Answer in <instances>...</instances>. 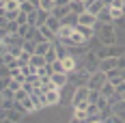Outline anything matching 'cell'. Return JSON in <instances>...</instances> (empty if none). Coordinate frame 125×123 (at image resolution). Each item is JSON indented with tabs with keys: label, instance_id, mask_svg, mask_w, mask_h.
Returning <instances> with one entry per match:
<instances>
[{
	"label": "cell",
	"instance_id": "cell-1",
	"mask_svg": "<svg viewBox=\"0 0 125 123\" xmlns=\"http://www.w3.org/2000/svg\"><path fill=\"white\" fill-rule=\"evenodd\" d=\"M95 35L101 41V45H114L116 43V28H114V22L110 24H101L97 22L95 24Z\"/></svg>",
	"mask_w": 125,
	"mask_h": 123
},
{
	"label": "cell",
	"instance_id": "cell-2",
	"mask_svg": "<svg viewBox=\"0 0 125 123\" xmlns=\"http://www.w3.org/2000/svg\"><path fill=\"white\" fill-rule=\"evenodd\" d=\"M71 106H73V108H86L88 106V86L86 84H80L73 91V95H71Z\"/></svg>",
	"mask_w": 125,
	"mask_h": 123
},
{
	"label": "cell",
	"instance_id": "cell-3",
	"mask_svg": "<svg viewBox=\"0 0 125 123\" xmlns=\"http://www.w3.org/2000/svg\"><path fill=\"white\" fill-rule=\"evenodd\" d=\"M106 80H108L106 71H101V69H95V71H91V76H88L86 86H88V89H101V84H104Z\"/></svg>",
	"mask_w": 125,
	"mask_h": 123
},
{
	"label": "cell",
	"instance_id": "cell-4",
	"mask_svg": "<svg viewBox=\"0 0 125 123\" xmlns=\"http://www.w3.org/2000/svg\"><path fill=\"white\" fill-rule=\"evenodd\" d=\"M52 82L58 86V89H62V86H67V82H69V74L67 71H56V74H52Z\"/></svg>",
	"mask_w": 125,
	"mask_h": 123
},
{
	"label": "cell",
	"instance_id": "cell-5",
	"mask_svg": "<svg viewBox=\"0 0 125 123\" xmlns=\"http://www.w3.org/2000/svg\"><path fill=\"white\" fill-rule=\"evenodd\" d=\"M97 65H99L97 54H95V52H88L86 56H84V67H86L88 71H95V69H97Z\"/></svg>",
	"mask_w": 125,
	"mask_h": 123
},
{
	"label": "cell",
	"instance_id": "cell-6",
	"mask_svg": "<svg viewBox=\"0 0 125 123\" xmlns=\"http://www.w3.org/2000/svg\"><path fill=\"white\" fill-rule=\"evenodd\" d=\"M78 24H86V26H95L97 24V17L93 15L91 11H82L78 15Z\"/></svg>",
	"mask_w": 125,
	"mask_h": 123
},
{
	"label": "cell",
	"instance_id": "cell-7",
	"mask_svg": "<svg viewBox=\"0 0 125 123\" xmlns=\"http://www.w3.org/2000/svg\"><path fill=\"white\" fill-rule=\"evenodd\" d=\"M22 117L26 114L17 108H4V121H22Z\"/></svg>",
	"mask_w": 125,
	"mask_h": 123
},
{
	"label": "cell",
	"instance_id": "cell-8",
	"mask_svg": "<svg viewBox=\"0 0 125 123\" xmlns=\"http://www.w3.org/2000/svg\"><path fill=\"white\" fill-rule=\"evenodd\" d=\"M45 97H48V106L61 104V89H50V91H45Z\"/></svg>",
	"mask_w": 125,
	"mask_h": 123
},
{
	"label": "cell",
	"instance_id": "cell-9",
	"mask_svg": "<svg viewBox=\"0 0 125 123\" xmlns=\"http://www.w3.org/2000/svg\"><path fill=\"white\" fill-rule=\"evenodd\" d=\"M97 69H101V71H110V69H116V58H114V56L101 58L99 65H97Z\"/></svg>",
	"mask_w": 125,
	"mask_h": 123
},
{
	"label": "cell",
	"instance_id": "cell-10",
	"mask_svg": "<svg viewBox=\"0 0 125 123\" xmlns=\"http://www.w3.org/2000/svg\"><path fill=\"white\" fill-rule=\"evenodd\" d=\"M95 17H97V22H101V24H110V22H114L112 13H110V7H104Z\"/></svg>",
	"mask_w": 125,
	"mask_h": 123
},
{
	"label": "cell",
	"instance_id": "cell-11",
	"mask_svg": "<svg viewBox=\"0 0 125 123\" xmlns=\"http://www.w3.org/2000/svg\"><path fill=\"white\" fill-rule=\"evenodd\" d=\"M75 30L86 39V41H91V37L95 35V26H86V24H78V26H75Z\"/></svg>",
	"mask_w": 125,
	"mask_h": 123
},
{
	"label": "cell",
	"instance_id": "cell-12",
	"mask_svg": "<svg viewBox=\"0 0 125 123\" xmlns=\"http://www.w3.org/2000/svg\"><path fill=\"white\" fill-rule=\"evenodd\" d=\"M104 7H106V4H104V0H91V2L86 4V11H91L93 15H97Z\"/></svg>",
	"mask_w": 125,
	"mask_h": 123
},
{
	"label": "cell",
	"instance_id": "cell-13",
	"mask_svg": "<svg viewBox=\"0 0 125 123\" xmlns=\"http://www.w3.org/2000/svg\"><path fill=\"white\" fill-rule=\"evenodd\" d=\"M30 65L35 67V71L41 69V67L45 65V56H43V54H30Z\"/></svg>",
	"mask_w": 125,
	"mask_h": 123
},
{
	"label": "cell",
	"instance_id": "cell-14",
	"mask_svg": "<svg viewBox=\"0 0 125 123\" xmlns=\"http://www.w3.org/2000/svg\"><path fill=\"white\" fill-rule=\"evenodd\" d=\"M62 65H65V71H67V74H73V71H75V58H73V54L65 56V58H62Z\"/></svg>",
	"mask_w": 125,
	"mask_h": 123
},
{
	"label": "cell",
	"instance_id": "cell-15",
	"mask_svg": "<svg viewBox=\"0 0 125 123\" xmlns=\"http://www.w3.org/2000/svg\"><path fill=\"white\" fill-rule=\"evenodd\" d=\"M39 30H41V35H43V37L48 39V41H56V33H54V30H52L50 26L48 24H43V26H37Z\"/></svg>",
	"mask_w": 125,
	"mask_h": 123
},
{
	"label": "cell",
	"instance_id": "cell-16",
	"mask_svg": "<svg viewBox=\"0 0 125 123\" xmlns=\"http://www.w3.org/2000/svg\"><path fill=\"white\" fill-rule=\"evenodd\" d=\"M106 50H108V56H114V58H119L121 54H125V48L123 45H106Z\"/></svg>",
	"mask_w": 125,
	"mask_h": 123
},
{
	"label": "cell",
	"instance_id": "cell-17",
	"mask_svg": "<svg viewBox=\"0 0 125 123\" xmlns=\"http://www.w3.org/2000/svg\"><path fill=\"white\" fill-rule=\"evenodd\" d=\"M99 93H101V95H104V97H110V95H114V84H112V82H110V80H106V82L101 84Z\"/></svg>",
	"mask_w": 125,
	"mask_h": 123
},
{
	"label": "cell",
	"instance_id": "cell-18",
	"mask_svg": "<svg viewBox=\"0 0 125 123\" xmlns=\"http://www.w3.org/2000/svg\"><path fill=\"white\" fill-rule=\"evenodd\" d=\"M61 22H62V24H67V26H73V28H75V26H78V13L69 11V13H67V15L61 20Z\"/></svg>",
	"mask_w": 125,
	"mask_h": 123
},
{
	"label": "cell",
	"instance_id": "cell-19",
	"mask_svg": "<svg viewBox=\"0 0 125 123\" xmlns=\"http://www.w3.org/2000/svg\"><path fill=\"white\" fill-rule=\"evenodd\" d=\"M69 9H71L73 13H78V15H80L82 11H86V4H84L82 0H71V2H69Z\"/></svg>",
	"mask_w": 125,
	"mask_h": 123
},
{
	"label": "cell",
	"instance_id": "cell-20",
	"mask_svg": "<svg viewBox=\"0 0 125 123\" xmlns=\"http://www.w3.org/2000/svg\"><path fill=\"white\" fill-rule=\"evenodd\" d=\"M112 110H114V114L121 117V121H125V101H123V99L116 101V104H112Z\"/></svg>",
	"mask_w": 125,
	"mask_h": 123
},
{
	"label": "cell",
	"instance_id": "cell-21",
	"mask_svg": "<svg viewBox=\"0 0 125 123\" xmlns=\"http://www.w3.org/2000/svg\"><path fill=\"white\" fill-rule=\"evenodd\" d=\"M69 11H71V9H69V4H67V7H56V4H54V9H52V15H56L58 20H62V17H65Z\"/></svg>",
	"mask_w": 125,
	"mask_h": 123
},
{
	"label": "cell",
	"instance_id": "cell-22",
	"mask_svg": "<svg viewBox=\"0 0 125 123\" xmlns=\"http://www.w3.org/2000/svg\"><path fill=\"white\" fill-rule=\"evenodd\" d=\"M86 119H88L86 108H73V121H86Z\"/></svg>",
	"mask_w": 125,
	"mask_h": 123
},
{
	"label": "cell",
	"instance_id": "cell-23",
	"mask_svg": "<svg viewBox=\"0 0 125 123\" xmlns=\"http://www.w3.org/2000/svg\"><path fill=\"white\" fill-rule=\"evenodd\" d=\"M48 17H50V11H45V9H37V26H43L48 22Z\"/></svg>",
	"mask_w": 125,
	"mask_h": 123
},
{
	"label": "cell",
	"instance_id": "cell-24",
	"mask_svg": "<svg viewBox=\"0 0 125 123\" xmlns=\"http://www.w3.org/2000/svg\"><path fill=\"white\" fill-rule=\"evenodd\" d=\"M35 48H37V43H35L32 39H24V41H22V50H24V52L35 54Z\"/></svg>",
	"mask_w": 125,
	"mask_h": 123
},
{
	"label": "cell",
	"instance_id": "cell-25",
	"mask_svg": "<svg viewBox=\"0 0 125 123\" xmlns=\"http://www.w3.org/2000/svg\"><path fill=\"white\" fill-rule=\"evenodd\" d=\"M4 28H7V33H9V35H17V30H20V24H17V20H9Z\"/></svg>",
	"mask_w": 125,
	"mask_h": 123
},
{
	"label": "cell",
	"instance_id": "cell-26",
	"mask_svg": "<svg viewBox=\"0 0 125 123\" xmlns=\"http://www.w3.org/2000/svg\"><path fill=\"white\" fill-rule=\"evenodd\" d=\"M28 63H30V52H24V50H22V54L17 56V67H24Z\"/></svg>",
	"mask_w": 125,
	"mask_h": 123
},
{
	"label": "cell",
	"instance_id": "cell-27",
	"mask_svg": "<svg viewBox=\"0 0 125 123\" xmlns=\"http://www.w3.org/2000/svg\"><path fill=\"white\" fill-rule=\"evenodd\" d=\"M35 9H39V7H35L30 0H24V2L20 4V11H24V13H30V11H35Z\"/></svg>",
	"mask_w": 125,
	"mask_h": 123
},
{
	"label": "cell",
	"instance_id": "cell-28",
	"mask_svg": "<svg viewBox=\"0 0 125 123\" xmlns=\"http://www.w3.org/2000/svg\"><path fill=\"white\" fill-rule=\"evenodd\" d=\"M43 56H45V63H54V61H56V58H58V56H56V48L52 45V48L48 50V52H45Z\"/></svg>",
	"mask_w": 125,
	"mask_h": 123
},
{
	"label": "cell",
	"instance_id": "cell-29",
	"mask_svg": "<svg viewBox=\"0 0 125 123\" xmlns=\"http://www.w3.org/2000/svg\"><path fill=\"white\" fill-rule=\"evenodd\" d=\"M39 9H45V11H50L54 9V0H39Z\"/></svg>",
	"mask_w": 125,
	"mask_h": 123
},
{
	"label": "cell",
	"instance_id": "cell-30",
	"mask_svg": "<svg viewBox=\"0 0 125 123\" xmlns=\"http://www.w3.org/2000/svg\"><path fill=\"white\" fill-rule=\"evenodd\" d=\"M9 89L15 93V91H20V89H22V82H20V80H15V78H11V80H9Z\"/></svg>",
	"mask_w": 125,
	"mask_h": 123
},
{
	"label": "cell",
	"instance_id": "cell-31",
	"mask_svg": "<svg viewBox=\"0 0 125 123\" xmlns=\"http://www.w3.org/2000/svg\"><path fill=\"white\" fill-rule=\"evenodd\" d=\"M0 78H11V69H9L4 63L0 65Z\"/></svg>",
	"mask_w": 125,
	"mask_h": 123
},
{
	"label": "cell",
	"instance_id": "cell-32",
	"mask_svg": "<svg viewBox=\"0 0 125 123\" xmlns=\"http://www.w3.org/2000/svg\"><path fill=\"white\" fill-rule=\"evenodd\" d=\"M15 20H17V24H28V13L20 11V13H17V17H15Z\"/></svg>",
	"mask_w": 125,
	"mask_h": 123
},
{
	"label": "cell",
	"instance_id": "cell-33",
	"mask_svg": "<svg viewBox=\"0 0 125 123\" xmlns=\"http://www.w3.org/2000/svg\"><path fill=\"white\" fill-rule=\"evenodd\" d=\"M28 24H30V26H37V9L28 13Z\"/></svg>",
	"mask_w": 125,
	"mask_h": 123
},
{
	"label": "cell",
	"instance_id": "cell-34",
	"mask_svg": "<svg viewBox=\"0 0 125 123\" xmlns=\"http://www.w3.org/2000/svg\"><path fill=\"white\" fill-rule=\"evenodd\" d=\"M7 22H9V20H7V9L0 7V26H7Z\"/></svg>",
	"mask_w": 125,
	"mask_h": 123
},
{
	"label": "cell",
	"instance_id": "cell-35",
	"mask_svg": "<svg viewBox=\"0 0 125 123\" xmlns=\"http://www.w3.org/2000/svg\"><path fill=\"white\" fill-rule=\"evenodd\" d=\"M110 13H112L114 22H116V20H119V17H123V9H112V7H110Z\"/></svg>",
	"mask_w": 125,
	"mask_h": 123
},
{
	"label": "cell",
	"instance_id": "cell-36",
	"mask_svg": "<svg viewBox=\"0 0 125 123\" xmlns=\"http://www.w3.org/2000/svg\"><path fill=\"white\" fill-rule=\"evenodd\" d=\"M116 69H125V54H121L116 58Z\"/></svg>",
	"mask_w": 125,
	"mask_h": 123
},
{
	"label": "cell",
	"instance_id": "cell-37",
	"mask_svg": "<svg viewBox=\"0 0 125 123\" xmlns=\"http://www.w3.org/2000/svg\"><path fill=\"white\" fill-rule=\"evenodd\" d=\"M123 2H125V0H112L110 7H112V9H123Z\"/></svg>",
	"mask_w": 125,
	"mask_h": 123
},
{
	"label": "cell",
	"instance_id": "cell-38",
	"mask_svg": "<svg viewBox=\"0 0 125 123\" xmlns=\"http://www.w3.org/2000/svg\"><path fill=\"white\" fill-rule=\"evenodd\" d=\"M7 52H9V45H7L4 41H0V56H4Z\"/></svg>",
	"mask_w": 125,
	"mask_h": 123
},
{
	"label": "cell",
	"instance_id": "cell-39",
	"mask_svg": "<svg viewBox=\"0 0 125 123\" xmlns=\"http://www.w3.org/2000/svg\"><path fill=\"white\" fill-rule=\"evenodd\" d=\"M114 91H116V93H123V91H125V80H123V82H119V84L114 86Z\"/></svg>",
	"mask_w": 125,
	"mask_h": 123
},
{
	"label": "cell",
	"instance_id": "cell-40",
	"mask_svg": "<svg viewBox=\"0 0 125 123\" xmlns=\"http://www.w3.org/2000/svg\"><path fill=\"white\" fill-rule=\"evenodd\" d=\"M69 2H71V0H54V4H56V7H67Z\"/></svg>",
	"mask_w": 125,
	"mask_h": 123
},
{
	"label": "cell",
	"instance_id": "cell-41",
	"mask_svg": "<svg viewBox=\"0 0 125 123\" xmlns=\"http://www.w3.org/2000/svg\"><path fill=\"white\" fill-rule=\"evenodd\" d=\"M7 35H9V33H7V28H4V26H0V41L7 37Z\"/></svg>",
	"mask_w": 125,
	"mask_h": 123
},
{
	"label": "cell",
	"instance_id": "cell-42",
	"mask_svg": "<svg viewBox=\"0 0 125 123\" xmlns=\"http://www.w3.org/2000/svg\"><path fill=\"white\" fill-rule=\"evenodd\" d=\"M116 24L121 26V28H125V15H123V17H119V20H116Z\"/></svg>",
	"mask_w": 125,
	"mask_h": 123
},
{
	"label": "cell",
	"instance_id": "cell-43",
	"mask_svg": "<svg viewBox=\"0 0 125 123\" xmlns=\"http://www.w3.org/2000/svg\"><path fill=\"white\" fill-rule=\"evenodd\" d=\"M2 104H4V97H2V93H0V106H2Z\"/></svg>",
	"mask_w": 125,
	"mask_h": 123
},
{
	"label": "cell",
	"instance_id": "cell-44",
	"mask_svg": "<svg viewBox=\"0 0 125 123\" xmlns=\"http://www.w3.org/2000/svg\"><path fill=\"white\" fill-rule=\"evenodd\" d=\"M30 2H32V4H35V7H39V0H30Z\"/></svg>",
	"mask_w": 125,
	"mask_h": 123
},
{
	"label": "cell",
	"instance_id": "cell-45",
	"mask_svg": "<svg viewBox=\"0 0 125 123\" xmlns=\"http://www.w3.org/2000/svg\"><path fill=\"white\" fill-rule=\"evenodd\" d=\"M121 97H123V101H125V91H123V93H121Z\"/></svg>",
	"mask_w": 125,
	"mask_h": 123
},
{
	"label": "cell",
	"instance_id": "cell-46",
	"mask_svg": "<svg viewBox=\"0 0 125 123\" xmlns=\"http://www.w3.org/2000/svg\"><path fill=\"white\" fill-rule=\"evenodd\" d=\"M123 15H125V2H123Z\"/></svg>",
	"mask_w": 125,
	"mask_h": 123
},
{
	"label": "cell",
	"instance_id": "cell-47",
	"mask_svg": "<svg viewBox=\"0 0 125 123\" xmlns=\"http://www.w3.org/2000/svg\"><path fill=\"white\" fill-rule=\"evenodd\" d=\"M17 2H20V4H22V2H24V0H17Z\"/></svg>",
	"mask_w": 125,
	"mask_h": 123
}]
</instances>
